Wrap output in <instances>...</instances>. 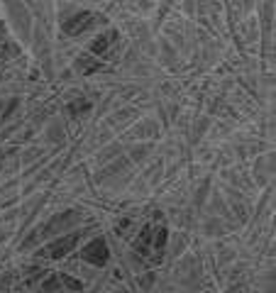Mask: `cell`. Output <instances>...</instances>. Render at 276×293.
<instances>
[{"instance_id":"cell-4","label":"cell","mask_w":276,"mask_h":293,"mask_svg":"<svg viewBox=\"0 0 276 293\" xmlns=\"http://www.w3.org/2000/svg\"><path fill=\"white\" fill-rule=\"evenodd\" d=\"M152 234H154V230H152V225H147L144 230H142V234H139L137 239H135V249H137L139 254H147V252H152Z\"/></svg>"},{"instance_id":"cell-5","label":"cell","mask_w":276,"mask_h":293,"mask_svg":"<svg viewBox=\"0 0 276 293\" xmlns=\"http://www.w3.org/2000/svg\"><path fill=\"white\" fill-rule=\"evenodd\" d=\"M115 37H118L115 32H105V34L95 37V39H93V44H91V52H93V54H103V52L110 47V42H113Z\"/></svg>"},{"instance_id":"cell-1","label":"cell","mask_w":276,"mask_h":293,"mask_svg":"<svg viewBox=\"0 0 276 293\" xmlns=\"http://www.w3.org/2000/svg\"><path fill=\"white\" fill-rule=\"evenodd\" d=\"M83 259L88 262V264H93V266H105L108 264V247H105V242L98 237V239H93L86 249H83Z\"/></svg>"},{"instance_id":"cell-8","label":"cell","mask_w":276,"mask_h":293,"mask_svg":"<svg viewBox=\"0 0 276 293\" xmlns=\"http://www.w3.org/2000/svg\"><path fill=\"white\" fill-rule=\"evenodd\" d=\"M61 281H64V284H66V286H69V289H71V291H73V293H81V291H83V286H81V281H76V279H71V276H64Z\"/></svg>"},{"instance_id":"cell-6","label":"cell","mask_w":276,"mask_h":293,"mask_svg":"<svg viewBox=\"0 0 276 293\" xmlns=\"http://www.w3.org/2000/svg\"><path fill=\"white\" fill-rule=\"evenodd\" d=\"M152 239H154V252H156V257L164 252V244H166V230L164 227H159L154 234H152Z\"/></svg>"},{"instance_id":"cell-3","label":"cell","mask_w":276,"mask_h":293,"mask_svg":"<svg viewBox=\"0 0 276 293\" xmlns=\"http://www.w3.org/2000/svg\"><path fill=\"white\" fill-rule=\"evenodd\" d=\"M93 15L91 12H78L76 17H71V20H66L64 22V32L66 34H81V32H86L91 25H93Z\"/></svg>"},{"instance_id":"cell-7","label":"cell","mask_w":276,"mask_h":293,"mask_svg":"<svg viewBox=\"0 0 276 293\" xmlns=\"http://www.w3.org/2000/svg\"><path fill=\"white\" fill-rule=\"evenodd\" d=\"M59 286H61V281H59L57 276H52V279L44 284V293H57L59 291Z\"/></svg>"},{"instance_id":"cell-2","label":"cell","mask_w":276,"mask_h":293,"mask_svg":"<svg viewBox=\"0 0 276 293\" xmlns=\"http://www.w3.org/2000/svg\"><path fill=\"white\" fill-rule=\"evenodd\" d=\"M76 242H78V234L73 232V234H66V237H61V239H57V242H52L42 254L44 257H52V259H61V257H66L71 249L76 247Z\"/></svg>"}]
</instances>
